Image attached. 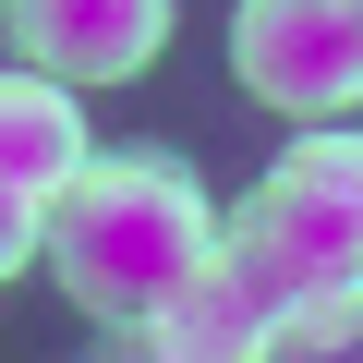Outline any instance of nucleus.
Here are the masks:
<instances>
[{
	"label": "nucleus",
	"mask_w": 363,
	"mask_h": 363,
	"mask_svg": "<svg viewBox=\"0 0 363 363\" xmlns=\"http://www.w3.org/2000/svg\"><path fill=\"white\" fill-rule=\"evenodd\" d=\"M37 255H49V206L0 182V279H13V267H37Z\"/></svg>",
	"instance_id": "8"
},
{
	"label": "nucleus",
	"mask_w": 363,
	"mask_h": 363,
	"mask_svg": "<svg viewBox=\"0 0 363 363\" xmlns=\"http://www.w3.org/2000/svg\"><path fill=\"white\" fill-rule=\"evenodd\" d=\"M303 291H363V133H291L242 206Z\"/></svg>",
	"instance_id": "2"
},
{
	"label": "nucleus",
	"mask_w": 363,
	"mask_h": 363,
	"mask_svg": "<svg viewBox=\"0 0 363 363\" xmlns=\"http://www.w3.org/2000/svg\"><path fill=\"white\" fill-rule=\"evenodd\" d=\"M85 363H182V351H169L157 327H97V339H85Z\"/></svg>",
	"instance_id": "9"
},
{
	"label": "nucleus",
	"mask_w": 363,
	"mask_h": 363,
	"mask_svg": "<svg viewBox=\"0 0 363 363\" xmlns=\"http://www.w3.org/2000/svg\"><path fill=\"white\" fill-rule=\"evenodd\" d=\"M291 303H303V279L279 267V242H267L255 218H218L206 279L157 315V339H169L182 363H255V351H267V327H279Z\"/></svg>",
	"instance_id": "4"
},
{
	"label": "nucleus",
	"mask_w": 363,
	"mask_h": 363,
	"mask_svg": "<svg viewBox=\"0 0 363 363\" xmlns=\"http://www.w3.org/2000/svg\"><path fill=\"white\" fill-rule=\"evenodd\" d=\"M85 169H97V133H85L73 85H49V73L13 61V73H0V182L37 194V206H61Z\"/></svg>",
	"instance_id": "6"
},
{
	"label": "nucleus",
	"mask_w": 363,
	"mask_h": 363,
	"mask_svg": "<svg viewBox=\"0 0 363 363\" xmlns=\"http://www.w3.org/2000/svg\"><path fill=\"white\" fill-rule=\"evenodd\" d=\"M230 73L291 121L363 109V0H242L230 13Z\"/></svg>",
	"instance_id": "3"
},
{
	"label": "nucleus",
	"mask_w": 363,
	"mask_h": 363,
	"mask_svg": "<svg viewBox=\"0 0 363 363\" xmlns=\"http://www.w3.org/2000/svg\"><path fill=\"white\" fill-rule=\"evenodd\" d=\"M255 363H363V291H303Z\"/></svg>",
	"instance_id": "7"
},
{
	"label": "nucleus",
	"mask_w": 363,
	"mask_h": 363,
	"mask_svg": "<svg viewBox=\"0 0 363 363\" xmlns=\"http://www.w3.org/2000/svg\"><path fill=\"white\" fill-rule=\"evenodd\" d=\"M0 37H13L25 73H49V85H133L169 49V0H13Z\"/></svg>",
	"instance_id": "5"
},
{
	"label": "nucleus",
	"mask_w": 363,
	"mask_h": 363,
	"mask_svg": "<svg viewBox=\"0 0 363 363\" xmlns=\"http://www.w3.org/2000/svg\"><path fill=\"white\" fill-rule=\"evenodd\" d=\"M206 255H218V206H206V182L182 157H157V145L97 157L49 206V267H61V291L97 327H157L206 279Z\"/></svg>",
	"instance_id": "1"
}]
</instances>
